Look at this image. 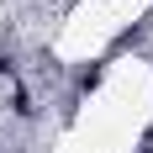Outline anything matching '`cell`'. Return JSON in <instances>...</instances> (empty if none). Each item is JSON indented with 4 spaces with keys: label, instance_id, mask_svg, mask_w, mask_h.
<instances>
[{
    "label": "cell",
    "instance_id": "obj_1",
    "mask_svg": "<svg viewBox=\"0 0 153 153\" xmlns=\"http://www.w3.org/2000/svg\"><path fill=\"white\" fill-rule=\"evenodd\" d=\"M100 79H106V69H100V63H95V69H85V74H79V90H95V85H100Z\"/></svg>",
    "mask_w": 153,
    "mask_h": 153
}]
</instances>
